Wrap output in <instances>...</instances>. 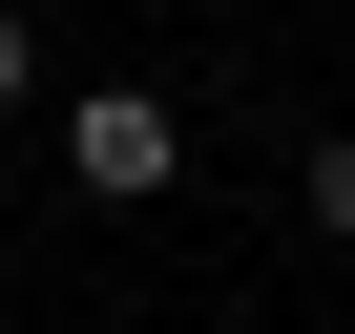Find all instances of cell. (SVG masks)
I'll return each instance as SVG.
<instances>
[{
  "label": "cell",
  "instance_id": "cell-1",
  "mask_svg": "<svg viewBox=\"0 0 355 334\" xmlns=\"http://www.w3.org/2000/svg\"><path fill=\"white\" fill-rule=\"evenodd\" d=\"M63 188L84 209H167V188H189V125H167L146 84H84L63 105Z\"/></svg>",
  "mask_w": 355,
  "mask_h": 334
},
{
  "label": "cell",
  "instance_id": "cell-2",
  "mask_svg": "<svg viewBox=\"0 0 355 334\" xmlns=\"http://www.w3.org/2000/svg\"><path fill=\"white\" fill-rule=\"evenodd\" d=\"M293 230H313V251H355V125H313V146H293Z\"/></svg>",
  "mask_w": 355,
  "mask_h": 334
},
{
  "label": "cell",
  "instance_id": "cell-3",
  "mask_svg": "<svg viewBox=\"0 0 355 334\" xmlns=\"http://www.w3.org/2000/svg\"><path fill=\"white\" fill-rule=\"evenodd\" d=\"M21 84H42V21H21V0H0V105H21Z\"/></svg>",
  "mask_w": 355,
  "mask_h": 334
},
{
  "label": "cell",
  "instance_id": "cell-4",
  "mask_svg": "<svg viewBox=\"0 0 355 334\" xmlns=\"http://www.w3.org/2000/svg\"><path fill=\"white\" fill-rule=\"evenodd\" d=\"M189 334H230V313H189Z\"/></svg>",
  "mask_w": 355,
  "mask_h": 334
}]
</instances>
